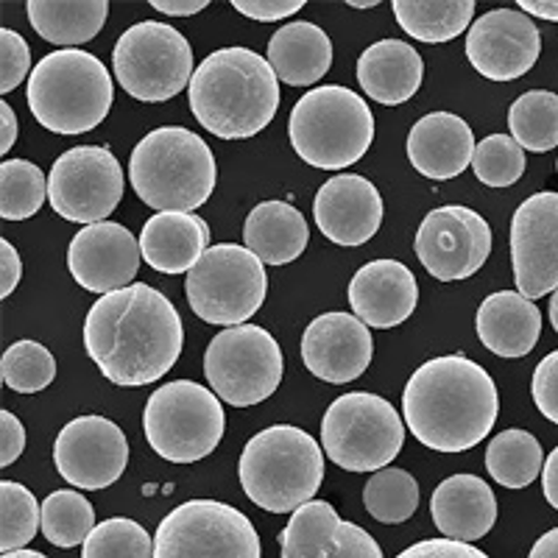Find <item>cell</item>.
I'll return each instance as SVG.
<instances>
[{
	"label": "cell",
	"instance_id": "cell-1",
	"mask_svg": "<svg viewBox=\"0 0 558 558\" xmlns=\"http://www.w3.org/2000/svg\"><path fill=\"white\" fill-rule=\"evenodd\" d=\"M184 327L166 293L134 282L107 293L84 318V347L101 375L123 388L157 383L182 355Z\"/></svg>",
	"mask_w": 558,
	"mask_h": 558
},
{
	"label": "cell",
	"instance_id": "cell-2",
	"mask_svg": "<svg viewBox=\"0 0 558 558\" xmlns=\"http://www.w3.org/2000/svg\"><path fill=\"white\" fill-rule=\"evenodd\" d=\"M497 411L495 380L466 355L427 361L402 391L408 430L436 452H466L481 445L495 427Z\"/></svg>",
	"mask_w": 558,
	"mask_h": 558
},
{
	"label": "cell",
	"instance_id": "cell-3",
	"mask_svg": "<svg viewBox=\"0 0 558 558\" xmlns=\"http://www.w3.org/2000/svg\"><path fill=\"white\" fill-rule=\"evenodd\" d=\"M187 101L207 132L221 140H246L274 121L282 96L268 59L248 48H221L196 68Z\"/></svg>",
	"mask_w": 558,
	"mask_h": 558
},
{
	"label": "cell",
	"instance_id": "cell-4",
	"mask_svg": "<svg viewBox=\"0 0 558 558\" xmlns=\"http://www.w3.org/2000/svg\"><path fill=\"white\" fill-rule=\"evenodd\" d=\"M216 157L196 132L162 126L148 132L129 159V182L140 202L159 213H193L216 191Z\"/></svg>",
	"mask_w": 558,
	"mask_h": 558
},
{
	"label": "cell",
	"instance_id": "cell-5",
	"mask_svg": "<svg viewBox=\"0 0 558 558\" xmlns=\"http://www.w3.org/2000/svg\"><path fill=\"white\" fill-rule=\"evenodd\" d=\"M238 475L254 506L271 514H293L322 488V445L302 427H266L243 447Z\"/></svg>",
	"mask_w": 558,
	"mask_h": 558
},
{
	"label": "cell",
	"instance_id": "cell-6",
	"mask_svg": "<svg viewBox=\"0 0 558 558\" xmlns=\"http://www.w3.org/2000/svg\"><path fill=\"white\" fill-rule=\"evenodd\" d=\"M112 78L87 51H53L34 64L26 101L39 126L57 134L93 132L112 109Z\"/></svg>",
	"mask_w": 558,
	"mask_h": 558
},
{
	"label": "cell",
	"instance_id": "cell-7",
	"mask_svg": "<svg viewBox=\"0 0 558 558\" xmlns=\"http://www.w3.org/2000/svg\"><path fill=\"white\" fill-rule=\"evenodd\" d=\"M291 146L311 168L341 171L355 166L375 140V114L357 93L324 84L296 101L288 121Z\"/></svg>",
	"mask_w": 558,
	"mask_h": 558
},
{
	"label": "cell",
	"instance_id": "cell-8",
	"mask_svg": "<svg viewBox=\"0 0 558 558\" xmlns=\"http://www.w3.org/2000/svg\"><path fill=\"white\" fill-rule=\"evenodd\" d=\"M227 416L213 388L191 380H173L148 397L143 430L159 458L193 463L221 445Z\"/></svg>",
	"mask_w": 558,
	"mask_h": 558
},
{
	"label": "cell",
	"instance_id": "cell-9",
	"mask_svg": "<svg viewBox=\"0 0 558 558\" xmlns=\"http://www.w3.org/2000/svg\"><path fill=\"white\" fill-rule=\"evenodd\" d=\"M405 425L377 393L349 391L322 418V447L347 472H380L400 456Z\"/></svg>",
	"mask_w": 558,
	"mask_h": 558
},
{
	"label": "cell",
	"instance_id": "cell-10",
	"mask_svg": "<svg viewBox=\"0 0 558 558\" xmlns=\"http://www.w3.org/2000/svg\"><path fill=\"white\" fill-rule=\"evenodd\" d=\"M184 293L202 322L241 327L260 311L268 293L266 266L246 246L218 243L187 271Z\"/></svg>",
	"mask_w": 558,
	"mask_h": 558
},
{
	"label": "cell",
	"instance_id": "cell-11",
	"mask_svg": "<svg viewBox=\"0 0 558 558\" xmlns=\"http://www.w3.org/2000/svg\"><path fill=\"white\" fill-rule=\"evenodd\" d=\"M112 70L134 101H171L193 82V48L182 32L146 20L114 43Z\"/></svg>",
	"mask_w": 558,
	"mask_h": 558
},
{
	"label": "cell",
	"instance_id": "cell-12",
	"mask_svg": "<svg viewBox=\"0 0 558 558\" xmlns=\"http://www.w3.org/2000/svg\"><path fill=\"white\" fill-rule=\"evenodd\" d=\"M282 349L257 324H241L218 332L204 352V375L218 400L235 408L268 400L282 383Z\"/></svg>",
	"mask_w": 558,
	"mask_h": 558
},
{
	"label": "cell",
	"instance_id": "cell-13",
	"mask_svg": "<svg viewBox=\"0 0 558 558\" xmlns=\"http://www.w3.org/2000/svg\"><path fill=\"white\" fill-rule=\"evenodd\" d=\"M154 558H260V536L238 508L191 500L159 522Z\"/></svg>",
	"mask_w": 558,
	"mask_h": 558
},
{
	"label": "cell",
	"instance_id": "cell-14",
	"mask_svg": "<svg viewBox=\"0 0 558 558\" xmlns=\"http://www.w3.org/2000/svg\"><path fill=\"white\" fill-rule=\"evenodd\" d=\"M126 182L123 168L109 148L78 146L53 162L48 177V198L57 216L76 223H104L121 204Z\"/></svg>",
	"mask_w": 558,
	"mask_h": 558
},
{
	"label": "cell",
	"instance_id": "cell-15",
	"mask_svg": "<svg viewBox=\"0 0 558 558\" xmlns=\"http://www.w3.org/2000/svg\"><path fill=\"white\" fill-rule=\"evenodd\" d=\"M416 257L438 282H461L483 268L492 254V229L481 213L447 204L427 213L416 232Z\"/></svg>",
	"mask_w": 558,
	"mask_h": 558
},
{
	"label": "cell",
	"instance_id": "cell-16",
	"mask_svg": "<svg viewBox=\"0 0 558 558\" xmlns=\"http://www.w3.org/2000/svg\"><path fill=\"white\" fill-rule=\"evenodd\" d=\"M53 463L70 486L101 492L126 472L129 441L112 418L78 416L59 430Z\"/></svg>",
	"mask_w": 558,
	"mask_h": 558
},
{
	"label": "cell",
	"instance_id": "cell-17",
	"mask_svg": "<svg viewBox=\"0 0 558 558\" xmlns=\"http://www.w3.org/2000/svg\"><path fill=\"white\" fill-rule=\"evenodd\" d=\"M511 266L525 299L558 291V193H533L511 218Z\"/></svg>",
	"mask_w": 558,
	"mask_h": 558
},
{
	"label": "cell",
	"instance_id": "cell-18",
	"mask_svg": "<svg viewBox=\"0 0 558 558\" xmlns=\"http://www.w3.org/2000/svg\"><path fill=\"white\" fill-rule=\"evenodd\" d=\"M542 51L539 28L525 12L495 9L475 20L466 34V57L483 78L517 82L536 64Z\"/></svg>",
	"mask_w": 558,
	"mask_h": 558
},
{
	"label": "cell",
	"instance_id": "cell-19",
	"mask_svg": "<svg viewBox=\"0 0 558 558\" xmlns=\"http://www.w3.org/2000/svg\"><path fill=\"white\" fill-rule=\"evenodd\" d=\"M140 260V241L123 223L104 221L84 227L68 248V266L73 279L89 293L123 291L134 286Z\"/></svg>",
	"mask_w": 558,
	"mask_h": 558
},
{
	"label": "cell",
	"instance_id": "cell-20",
	"mask_svg": "<svg viewBox=\"0 0 558 558\" xmlns=\"http://www.w3.org/2000/svg\"><path fill=\"white\" fill-rule=\"evenodd\" d=\"M299 349L311 375L332 386H343L366 372L375 355V341L361 318L332 311L307 324Z\"/></svg>",
	"mask_w": 558,
	"mask_h": 558
},
{
	"label": "cell",
	"instance_id": "cell-21",
	"mask_svg": "<svg viewBox=\"0 0 558 558\" xmlns=\"http://www.w3.org/2000/svg\"><path fill=\"white\" fill-rule=\"evenodd\" d=\"M282 558H383L380 545L355 522L338 517L336 508L313 500L293 511L279 533Z\"/></svg>",
	"mask_w": 558,
	"mask_h": 558
},
{
	"label": "cell",
	"instance_id": "cell-22",
	"mask_svg": "<svg viewBox=\"0 0 558 558\" xmlns=\"http://www.w3.org/2000/svg\"><path fill=\"white\" fill-rule=\"evenodd\" d=\"M313 218L327 241L338 246H363L380 229L383 198L366 177L341 173L318 187Z\"/></svg>",
	"mask_w": 558,
	"mask_h": 558
},
{
	"label": "cell",
	"instance_id": "cell-23",
	"mask_svg": "<svg viewBox=\"0 0 558 558\" xmlns=\"http://www.w3.org/2000/svg\"><path fill=\"white\" fill-rule=\"evenodd\" d=\"M418 286L411 268L400 260H372L349 282V305L366 327L388 330L413 316Z\"/></svg>",
	"mask_w": 558,
	"mask_h": 558
},
{
	"label": "cell",
	"instance_id": "cell-24",
	"mask_svg": "<svg viewBox=\"0 0 558 558\" xmlns=\"http://www.w3.org/2000/svg\"><path fill=\"white\" fill-rule=\"evenodd\" d=\"M475 134L470 123L452 112H430L413 123L408 134V159L422 177L445 182L472 168Z\"/></svg>",
	"mask_w": 558,
	"mask_h": 558
},
{
	"label": "cell",
	"instance_id": "cell-25",
	"mask_svg": "<svg viewBox=\"0 0 558 558\" xmlns=\"http://www.w3.org/2000/svg\"><path fill=\"white\" fill-rule=\"evenodd\" d=\"M430 517L445 539L477 542L497 522L495 492L475 475H452L436 486L430 497Z\"/></svg>",
	"mask_w": 558,
	"mask_h": 558
},
{
	"label": "cell",
	"instance_id": "cell-26",
	"mask_svg": "<svg viewBox=\"0 0 558 558\" xmlns=\"http://www.w3.org/2000/svg\"><path fill=\"white\" fill-rule=\"evenodd\" d=\"M425 62L413 45L402 39H380L357 59V84L372 101L397 107L411 101L422 87Z\"/></svg>",
	"mask_w": 558,
	"mask_h": 558
},
{
	"label": "cell",
	"instance_id": "cell-27",
	"mask_svg": "<svg viewBox=\"0 0 558 558\" xmlns=\"http://www.w3.org/2000/svg\"><path fill=\"white\" fill-rule=\"evenodd\" d=\"M209 248V227L196 213H157L143 223L140 252L159 274L191 271Z\"/></svg>",
	"mask_w": 558,
	"mask_h": 558
},
{
	"label": "cell",
	"instance_id": "cell-28",
	"mask_svg": "<svg viewBox=\"0 0 558 558\" xmlns=\"http://www.w3.org/2000/svg\"><path fill=\"white\" fill-rule=\"evenodd\" d=\"M477 338L500 357L531 355L542 332V313L520 291H500L477 307Z\"/></svg>",
	"mask_w": 558,
	"mask_h": 558
},
{
	"label": "cell",
	"instance_id": "cell-29",
	"mask_svg": "<svg viewBox=\"0 0 558 558\" xmlns=\"http://www.w3.org/2000/svg\"><path fill=\"white\" fill-rule=\"evenodd\" d=\"M266 59L279 82L311 87L332 68V43L316 23L296 20L271 34Z\"/></svg>",
	"mask_w": 558,
	"mask_h": 558
},
{
	"label": "cell",
	"instance_id": "cell-30",
	"mask_svg": "<svg viewBox=\"0 0 558 558\" xmlns=\"http://www.w3.org/2000/svg\"><path fill=\"white\" fill-rule=\"evenodd\" d=\"M243 241L263 266H286L302 257L311 241V229L293 204L263 202L248 213Z\"/></svg>",
	"mask_w": 558,
	"mask_h": 558
},
{
	"label": "cell",
	"instance_id": "cell-31",
	"mask_svg": "<svg viewBox=\"0 0 558 558\" xmlns=\"http://www.w3.org/2000/svg\"><path fill=\"white\" fill-rule=\"evenodd\" d=\"M28 20L34 32L64 51L96 39L107 23V0H28Z\"/></svg>",
	"mask_w": 558,
	"mask_h": 558
},
{
	"label": "cell",
	"instance_id": "cell-32",
	"mask_svg": "<svg viewBox=\"0 0 558 558\" xmlns=\"http://www.w3.org/2000/svg\"><path fill=\"white\" fill-rule=\"evenodd\" d=\"M393 17L418 43H450L472 28V0H393Z\"/></svg>",
	"mask_w": 558,
	"mask_h": 558
},
{
	"label": "cell",
	"instance_id": "cell-33",
	"mask_svg": "<svg viewBox=\"0 0 558 558\" xmlns=\"http://www.w3.org/2000/svg\"><path fill=\"white\" fill-rule=\"evenodd\" d=\"M545 456H542V445L527 430H502L488 441L486 450V470L495 477L500 486L506 488H525L531 486L539 472Z\"/></svg>",
	"mask_w": 558,
	"mask_h": 558
},
{
	"label": "cell",
	"instance_id": "cell-34",
	"mask_svg": "<svg viewBox=\"0 0 558 558\" xmlns=\"http://www.w3.org/2000/svg\"><path fill=\"white\" fill-rule=\"evenodd\" d=\"M508 126L525 151L545 154L558 146V96L531 89L508 109Z\"/></svg>",
	"mask_w": 558,
	"mask_h": 558
},
{
	"label": "cell",
	"instance_id": "cell-35",
	"mask_svg": "<svg viewBox=\"0 0 558 558\" xmlns=\"http://www.w3.org/2000/svg\"><path fill=\"white\" fill-rule=\"evenodd\" d=\"M363 506L383 525H400L411 520L418 508V483L411 472L386 466L368 477L363 488Z\"/></svg>",
	"mask_w": 558,
	"mask_h": 558
},
{
	"label": "cell",
	"instance_id": "cell-36",
	"mask_svg": "<svg viewBox=\"0 0 558 558\" xmlns=\"http://www.w3.org/2000/svg\"><path fill=\"white\" fill-rule=\"evenodd\" d=\"M93 531H96V511L78 492L62 488L43 502V533L51 545L70 550L84 545Z\"/></svg>",
	"mask_w": 558,
	"mask_h": 558
},
{
	"label": "cell",
	"instance_id": "cell-37",
	"mask_svg": "<svg viewBox=\"0 0 558 558\" xmlns=\"http://www.w3.org/2000/svg\"><path fill=\"white\" fill-rule=\"evenodd\" d=\"M48 196V179L28 159H7L0 166V216L23 221L39 213Z\"/></svg>",
	"mask_w": 558,
	"mask_h": 558
},
{
	"label": "cell",
	"instance_id": "cell-38",
	"mask_svg": "<svg viewBox=\"0 0 558 558\" xmlns=\"http://www.w3.org/2000/svg\"><path fill=\"white\" fill-rule=\"evenodd\" d=\"M43 527V508L23 483H0V550H26Z\"/></svg>",
	"mask_w": 558,
	"mask_h": 558
},
{
	"label": "cell",
	"instance_id": "cell-39",
	"mask_svg": "<svg viewBox=\"0 0 558 558\" xmlns=\"http://www.w3.org/2000/svg\"><path fill=\"white\" fill-rule=\"evenodd\" d=\"M3 386L17 393H37L57 377V357L39 341H17L3 352L0 361Z\"/></svg>",
	"mask_w": 558,
	"mask_h": 558
},
{
	"label": "cell",
	"instance_id": "cell-40",
	"mask_svg": "<svg viewBox=\"0 0 558 558\" xmlns=\"http://www.w3.org/2000/svg\"><path fill=\"white\" fill-rule=\"evenodd\" d=\"M525 148L508 134H488L477 143L472 171L488 187H511L525 173Z\"/></svg>",
	"mask_w": 558,
	"mask_h": 558
},
{
	"label": "cell",
	"instance_id": "cell-41",
	"mask_svg": "<svg viewBox=\"0 0 558 558\" xmlns=\"http://www.w3.org/2000/svg\"><path fill=\"white\" fill-rule=\"evenodd\" d=\"M82 558H154V539L134 520L112 517L89 533Z\"/></svg>",
	"mask_w": 558,
	"mask_h": 558
},
{
	"label": "cell",
	"instance_id": "cell-42",
	"mask_svg": "<svg viewBox=\"0 0 558 558\" xmlns=\"http://www.w3.org/2000/svg\"><path fill=\"white\" fill-rule=\"evenodd\" d=\"M32 68V51L28 43L12 28H0V93L7 96L14 87L28 78Z\"/></svg>",
	"mask_w": 558,
	"mask_h": 558
},
{
	"label": "cell",
	"instance_id": "cell-43",
	"mask_svg": "<svg viewBox=\"0 0 558 558\" xmlns=\"http://www.w3.org/2000/svg\"><path fill=\"white\" fill-rule=\"evenodd\" d=\"M531 391L542 416L558 425V349L542 357V363L533 372Z\"/></svg>",
	"mask_w": 558,
	"mask_h": 558
},
{
	"label": "cell",
	"instance_id": "cell-44",
	"mask_svg": "<svg viewBox=\"0 0 558 558\" xmlns=\"http://www.w3.org/2000/svg\"><path fill=\"white\" fill-rule=\"evenodd\" d=\"M397 558H492V556H486L481 547L466 545V542L425 539L411 545L408 550H402Z\"/></svg>",
	"mask_w": 558,
	"mask_h": 558
},
{
	"label": "cell",
	"instance_id": "cell-45",
	"mask_svg": "<svg viewBox=\"0 0 558 558\" xmlns=\"http://www.w3.org/2000/svg\"><path fill=\"white\" fill-rule=\"evenodd\" d=\"M235 12L246 14L252 20H263V23H274V20L291 17V14L302 12L305 0H232Z\"/></svg>",
	"mask_w": 558,
	"mask_h": 558
},
{
	"label": "cell",
	"instance_id": "cell-46",
	"mask_svg": "<svg viewBox=\"0 0 558 558\" xmlns=\"http://www.w3.org/2000/svg\"><path fill=\"white\" fill-rule=\"evenodd\" d=\"M26 450V427L12 411H0V466H12Z\"/></svg>",
	"mask_w": 558,
	"mask_h": 558
},
{
	"label": "cell",
	"instance_id": "cell-47",
	"mask_svg": "<svg viewBox=\"0 0 558 558\" xmlns=\"http://www.w3.org/2000/svg\"><path fill=\"white\" fill-rule=\"evenodd\" d=\"M20 277H23V263H20L17 248L9 241H0V296H12Z\"/></svg>",
	"mask_w": 558,
	"mask_h": 558
},
{
	"label": "cell",
	"instance_id": "cell-48",
	"mask_svg": "<svg viewBox=\"0 0 558 558\" xmlns=\"http://www.w3.org/2000/svg\"><path fill=\"white\" fill-rule=\"evenodd\" d=\"M151 7L171 17H187V14H198L207 9V0H151Z\"/></svg>",
	"mask_w": 558,
	"mask_h": 558
},
{
	"label": "cell",
	"instance_id": "cell-49",
	"mask_svg": "<svg viewBox=\"0 0 558 558\" xmlns=\"http://www.w3.org/2000/svg\"><path fill=\"white\" fill-rule=\"evenodd\" d=\"M17 140V114L9 101H0V154H9Z\"/></svg>",
	"mask_w": 558,
	"mask_h": 558
},
{
	"label": "cell",
	"instance_id": "cell-50",
	"mask_svg": "<svg viewBox=\"0 0 558 558\" xmlns=\"http://www.w3.org/2000/svg\"><path fill=\"white\" fill-rule=\"evenodd\" d=\"M542 492H545V500L558 511V447L547 456L545 470H542Z\"/></svg>",
	"mask_w": 558,
	"mask_h": 558
},
{
	"label": "cell",
	"instance_id": "cell-51",
	"mask_svg": "<svg viewBox=\"0 0 558 558\" xmlns=\"http://www.w3.org/2000/svg\"><path fill=\"white\" fill-rule=\"evenodd\" d=\"M520 9L533 17L558 20V0H520Z\"/></svg>",
	"mask_w": 558,
	"mask_h": 558
},
{
	"label": "cell",
	"instance_id": "cell-52",
	"mask_svg": "<svg viewBox=\"0 0 558 558\" xmlns=\"http://www.w3.org/2000/svg\"><path fill=\"white\" fill-rule=\"evenodd\" d=\"M527 558H558V527H553L545 536H539L536 545L531 547V556Z\"/></svg>",
	"mask_w": 558,
	"mask_h": 558
},
{
	"label": "cell",
	"instance_id": "cell-53",
	"mask_svg": "<svg viewBox=\"0 0 558 558\" xmlns=\"http://www.w3.org/2000/svg\"><path fill=\"white\" fill-rule=\"evenodd\" d=\"M3 558H48L45 556V553H39V550H14V553H3Z\"/></svg>",
	"mask_w": 558,
	"mask_h": 558
},
{
	"label": "cell",
	"instance_id": "cell-54",
	"mask_svg": "<svg viewBox=\"0 0 558 558\" xmlns=\"http://www.w3.org/2000/svg\"><path fill=\"white\" fill-rule=\"evenodd\" d=\"M550 324H553V330L558 332V291L553 293L550 299Z\"/></svg>",
	"mask_w": 558,
	"mask_h": 558
},
{
	"label": "cell",
	"instance_id": "cell-55",
	"mask_svg": "<svg viewBox=\"0 0 558 558\" xmlns=\"http://www.w3.org/2000/svg\"><path fill=\"white\" fill-rule=\"evenodd\" d=\"M349 7H355V9H375V7H377V0H352Z\"/></svg>",
	"mask_w": 558,
	"mask_h": 558
},
{
	"label": "cell",
	"instance_id": "cell-56",
	"mask_svg": "<svg viewBox=\"0 0 558 558\" xmlns=\"http://www.w3.org/2000/svg\"><path fill=\"white\" fill-rule=\"evenodd\" d=\"M556 168H558V162H556Z\"/></svg>",
	"mask_w": 558,
	"mask_h": 558
}]
</instances>
